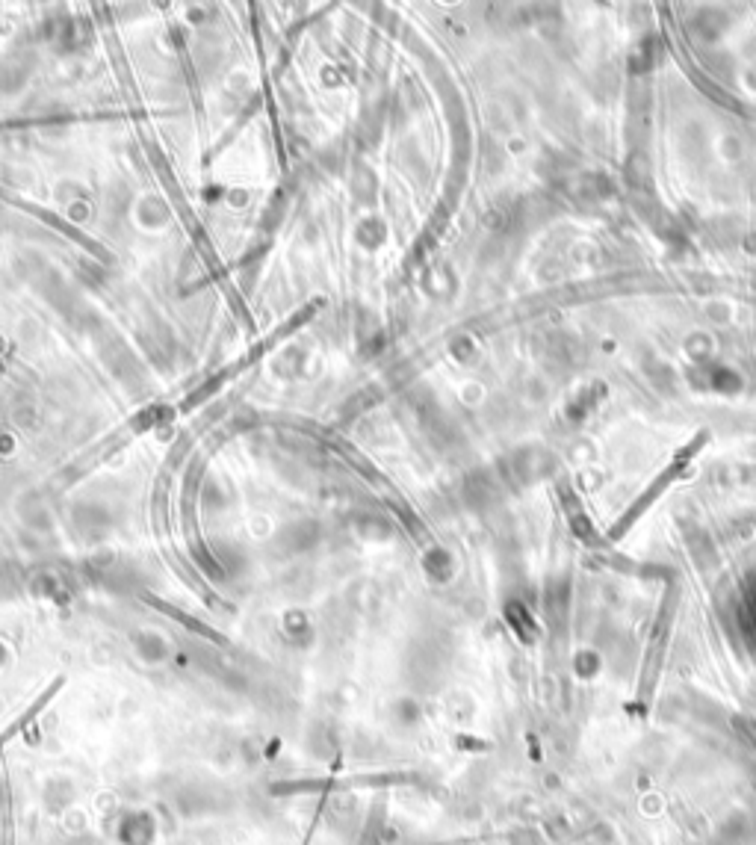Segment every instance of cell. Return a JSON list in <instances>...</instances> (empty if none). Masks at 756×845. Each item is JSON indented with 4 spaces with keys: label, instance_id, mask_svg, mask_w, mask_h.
<instances>
[{
    "label": "cell",
    "instance_id": "obj_2",
    "mask_svg": "<svg viewBox=\"0 0 756 845\" xmlns=\"http://www.w3.org/2000/svg\"><path fill=\"white\" fill-rule=\"evenodd\" d=\"M706 441H709V432L703 429V432H697V435H694L686 447H680V450H677V455L665 464V470H662V473H659V476H656V479L644 488V494H641V497L632 503L630 509L618 518V523L609 529V538H612V541H621V538L630 532L632 526H635V520L641 518V515H644V512H647V509H650V506H653V503H656V500H659V497H662V494H665V491H668V488H671V485H674V482L686 473V467L692 464L694 455L703 450V444H706Z\"/></svg>",
    "mask_w": 756,
    "mask_h": 845
},
{
    "label": "cell",
    "instance_id": "obj_1",
    "mask_svg": "<svg viewBox=\"0 0 756 845\" xmlns=\"http://www.w3.org/2000/svg\"><path fill=\"white\" fill-rule=\"evenodd\" d=\"M677 603H680V591L677 585H668L650 639H647V650H644V662H641V677H638V692H635V713L644 715L653 704L659 677H662V665H665V653H668V642H671V627H674V615H677Z\"/></svg>",
    "mask_w": 756,
    "mask_h": 845
}]
</instances>
